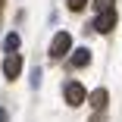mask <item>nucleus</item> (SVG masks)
<instances>
[{"mask_svg":"<svg viewBox=\"0 0 122 122\" xmlns=\"http://www.w3.org/2000/svg\"><path fill=\"white\" fill-rule=\"evenodd\" d=\"M69 50H72V35H69V31H56V38L50 41V56L60 60V56H66Z\"/></svg>","mask_w":122,"mask_h":122,"instance_id":"1","label":"nucleus"},{"mask_svg":"<svg viewBox=\"0 0 122 122\" xmlns=\"http://www.w3.org/2000/svg\"><path fill=\"white\" fill-rule=\"evenodd\" d=\"M63 97H66V103H69V107H78V103H85V100H88V94H85V88H81L78 81H66Z\"/></svg>","mask_w":122,"mask_h":122,"instance_id":"2","label":"nucleus"},{"mask_svg":"<svg viewBox=\"0 0 122 122\" xmlns=\"http://www.w3.org/2000/svg\"><path fill=\"white\" fill-rule=\"evenodd\" d=\"M116 10H103V13H97V19H94V31H100V35H110L113 28H116Z\"/></svg>","mask_w":122,"mask_h":122,"instance_id":"3","label":"nucleus"},{"mask_svg":"<svg viewBox=\"0 0 122 122\" xmlns=\"http://www.w3.org/2000/svg\"><path fill=\"white\" fill-rule=\"evenodd\" d=\"M19 72H22V56H19V53H6V60H3V75H6L10 81H16Z\"/></svg>","mask_w":122,"mask_h":122,"instance_id":"4","label":"nucleus"},{"mask_svg":"<svg viewBox=\"0 0 122 122\" xmlns=\"http://www.w3.org/2000/svg\"><path fill=\"white\" fill-rule=\"evenodd\" d=\"M107 97H110V94H107L103 88H97V91L88 97V100H91V107H94V110H103V107H107Z\"/></svg>","mask_w":122,"mask_h":122,"instance_id":"5","label":"nucleus"},{"mask_svg":"<svg viewBox=\"0 0 122 122\" xmlns=\"http://www.w3.org/2000/svg\"><path fill=\"white\" fill-rule=\"evenodd\" d=\"M91 63V50H85V47H81V50H75V53H72V66H88Z\"/></svg>","mask_w":122,"mask_h":122,"instance_id":"6","label":"nucleus"},{"mask_svg":"<svg viewBox=\"0 0 122 122\" xmlns=\"http://www.w3.org/2000/svg\"><path fill=\"white\" fill-rule=\"evenodd\" d=\"M3 50H6V53H16V50H19V35H16V31H10V35L3 38Z\"/></svg>","mask_w":122,"mask_h":122,"instance_id":"7","label":"nucleus"},{"mask_svg":"<svg viewBox=\"0 0 122 122\" xmlns=\"http://www.w3.org/2000/svg\"><path fill=\"white\" fill-rule=\"evenodd\" d=\"M91 3H94V10H97V13H103V10H113L116 0H91Z\"/></svg>","mask_w":122,"mask_h":122,"instance_id":"8","label":"nucleus"},{"mask_svg":"<svg viewBox=\"0 0 122 122\" xmlns=\"http://www.w3.org/2000/svg\"><path fill=\"white\" fill-rule=\"evenodd\" d=\"M66 6H69L72 13H78V10H85V6H88V0H66Z\"/></svg>","mask_w":122,"mask_h":122,"instance_id":"9","label":"nucleus"},{"mask_svg":"<svg viewBox=\"0 0 122 122\" xmlns=\"http://www.w3.org/2000/svg\"><path fill=\"white\" fill-rule=\"evenodd\" d=\"M31 85H35V88L41 85V69H35V72H31Z\"/></svg>","mask_w":122,"mask_h":122,"instance_id":"10","label":"nucleus"},{"mask_svg":"<svg viewBox=\"0 0 122 122\" xmlns=\"http://www.w3.org/2000/svg\"><path fill=\"white\" fill-rule=\"evenodd\" d=\"M6 119H10V116H6V110H0V122H6Z\"/></svg>","mask_w":122,"mask_h":122,"instance_id":"11","label":"nucleus"},{"mask_svg":"<svg viewBox=\"0 0 122 122\" xmlns=\"http://www.w3.org/2000/svg\"><path fill=\"white\" fill-rule=\"evenodd\" d=\"M0 6H3V0H0Z\"/></svg>","mask_w":122,"mask_h":122,"instance_id":"12","label":"nucleus"}]
</instances>
